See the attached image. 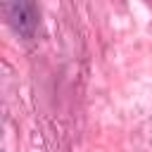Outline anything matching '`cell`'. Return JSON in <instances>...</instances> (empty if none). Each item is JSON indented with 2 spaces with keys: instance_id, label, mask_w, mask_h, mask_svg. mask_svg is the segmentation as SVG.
<instances>
[{
  "instance_id": "obj_1",
  "label": "cell",
  "mask_w": 152,
  "mask_h": 152,
  "mask_svg": "<svg viewBox=\"0 0 152 152\" xmlns=\"http://www.w3.org/2000/svg\"><path fill=\"white\" fill-rule=\"evenodd\" d=\"M2 12L10 24V28L24 38L31 40L40 24V10L36 0H2Z\"/></svg>"
}]
</instances>
